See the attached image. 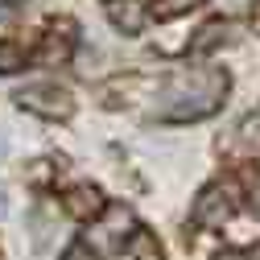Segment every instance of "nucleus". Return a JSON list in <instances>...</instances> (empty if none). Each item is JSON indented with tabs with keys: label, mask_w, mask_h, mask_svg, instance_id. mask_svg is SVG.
I'll return each instance as SVG.
<instances>
[{
	"label": "nucleus",
	"mask_w": 260,
	"mask_h": 260,
	"mask_svg": "<svg viewBox=\"0 0 260 260\" xmlns=\"http://www.w3.org/2000/svg\"><path fill=\"white\" fill-rule=\"evenodd\" d=\"M17 104L34 116H46V120H67L75 112V100L71 91L62 87H50V83H34V87H21L17 91Z\"/></svg>",
	"instance_id": "3"
},
{
	"label": "nucleus",
	"mask_w": 260,
	"mask_h": 260,
	"mask_svg": "<svg viewBox=\"0 0 260 260\" xmlns=\"http://www.w3.org/2000/svg\"><path fill=\"white\" fill-rule=\"evenodd\" d=\"M227 38H232V29H227L223 21H211V25H203V29H199V38H194V46H190V50H194V54H207V50H215V46H219V42H227Z\"/></svg>",
	"instance_id": "9"
},
{
	"label": "nucleus",
	"mask_w": 260,
	"mask_h": 260,
	"mask_svg": "<svg viewBox=\"0 0 260 260\" xmlns=\"http://www.w3.org/2000/svg\"><path fill=\"white\" fill-rule=\"evenodd\" d=\"M71 46H75V29H71V21L54 25L50 38H46V46H42V62H67V58H71Z\"/></svg>",
	"instance_id": "7"
},
{
	"label": "nucleus",
	"mask_w": 260,
	"mask_h": 260,
	"mask_svg": "<svg viewBox=\"0 0 260 260\" xmlns=\"http://www.w3.org/2000/svg\"><path fill=\"white\" fill-rule=\"evenodd\" d=\"M62 207H67L75 219H83V223H91V219H100L104 211H108V203H104V194L95 190V186H71L67 194H62Z\"/></svg>",
	"instance_id": "5"
},
{
	"label": "nucleus",
	"mask_w": 260,
	"mask_h": 260,
	"mask_svg": "<svg viewBox=\"0 0 260 260\" xmlns=\"http://www.w3.org/2000/svg\"><path fill=\"white\" fill-rule=\"evenodd\" d=\"M252 211L260 215V186H256V194H252Z\"/></svg>",
	"instance_id": "16"
},
{
	"label": "nucleus",
	"mask_w": 260,
	"mask_h": 260,
	"mask_svg": "<svg viewBox=\"0 0 260 260\" xmlns=\"http://www.w3.org/2000/svg\"><path fill=\"white\" fill-rule=\"evenodd\" d=\"M227 87H232V79H227V71H219V67L178 71V75L166 79V87H161V95H157V116L161 120H203V116H211L223 104Z\"/></svg>",
	"instance_id": "1"
},
{
	"label": "nucleus",
	"mask_w": 260,
	"mask_h": 260,
	"mask_svg": "<svg viewBox=\"0 0 260 260\" xmlns=\"http://www.w3.org/2000/svg\"><path fill=\"white\" fill-rule=\"evenodd\" d=\"M124 256H128V260H166V256H161L157 236L145 232V227H137V232H133V240L124 244Z\"/></svg>",
	"instance_id": "8"
},
{
	"label": "nucleus",
	"mask_w": 260,
	"mask_h": 260,
	"mask_svg": "<svg viewBox=\"0 0 260 260\" xmlns=\"http://www.w3.org/2000/svg\"><path fill=\"white\" fill-rule=\"evenodd\" d=\"M62 260H100V252H95L87 240H79V244H71L67 252H62Z\"/></svg>",
	"instance_id": "13"
},
{
	"label": "nucleus",
	"mask_w": 260,
	"mask_h": 260,
	"mask_svg": "<svg viewBox=\"0 0 260 260\" xmlns=\"http://www.w3.org/2000/svg\"><path fill=\"white\" fill-rule=\"evenodd\" d=\"M236 207H240V190H236V182H211L199 199H194V211H190V219H194V227H223L227 219L236 215Z\"/></svg>",
	"instance_id": "2"
},
{
	"label": "nucleus",
	"mask_w": 260,
	"mask_h": 260,
	"mask_svg": "<svg viewBox=\"0 0 260 260\" xmlns=\"http://www.w3.org/2000/svg\"><path fill=\"white\" fill-rule=\"evenodd\" d=\"M256 29H260V13H256Z\"/></svg>",
	"instance_id": "17"
},
{
	"label": "nucleus",
	"mask_w": 260,
	"mask_h": 260,
	"mask_svg": "<svg viewBox=\"0 0 260 260\" xmlns=\"http://www.w3.org/2000/svg\"><path fill=\"white\" fill-rule=\"evenodd\" d=\"M236 141H240V149L260 153V108H256L252 116H244V120H240V128H236Z\"/></svg>",
	"instance_id": "10"
},
{
	"label": "nucleus",
	"mask_w": 260,
	"mask_h": 260,
	"mask_svg": "<svg viewBox=\"0 0 260 260\" xmlns=\"http://www.w3.org/2000/svg\"><path fill=\"white\" fill-rule=\"evenodd\" d=\"M133 232H137V227H133V215H128V207H112V203H108L104 223L91 232V240L104 244V248H120V252H124V244L133 240Z\"/></svg>",
	"instance_id": "4"
},
{
	"label": "nucleus",
	"mask_w": 260,
	"mask_h": 260,
	"mask_svg": "<svg viewBox=\"0 0 260 260\" xmlns=\"http://www.w3.org/2000/svg\"><path fill=\"white\" fill-rule=\"evenodd\" d=\"M25 46H17V42H0V75H13V71H21L25 67Z\"/></svg>",
	"instance_id": "11"
},
{
	"label": "nucleus",
	"mask_w": 260,
	"mask_h": 260,
	"mask_svg": "<svg viewBox=\"0 0 260 260\" xmlns=\"http://www.w3.org/2000/svg\"><path fill=\"white\" fill-rule=\"evenodd\" d=\"M108 21L120 34H141L149 21V0H108Z\"/></svg>",
	"instance_id": "6"
},
{
	"label": "nucleus",
	"mask_w": 260,
	"mask_h": 260,
	"mask_svg": "<svg viewBox=\"0 0 260 260\" xmlns=\"http://www.w3.org/2000/svg\"><path fill=\"white\" fill-rule=\"evenodd\" d=\"M194 5H203V0H161V5H157V17H161V21H170V17H178V13L194 9Z\"/></svg>",
	"instance_id": "12"
},
{
	"label": "nucleus",
	"mask_w": 260,
	"mask_h": 260,
	"mask_svg": "<svg viewBox=\"0 0 260 260\" xmlns=\"http://www.w3.org/2000/svg\"><path fill=\"white\" fill-rule=\"evenodd\" d=\"M9 215V199H5V190H0V219Z\"/></svg>",
	"instance_id": "15"
},
{
	"label": "nucleus",
	"mask_w": 260,
	"mask_h": 260,
	"mask_svg": "<svg viewBox=\"0 0 260 260\" xmlns=\"http://www.w3.org/2000/svg\"><path fill=\"white\" fill-rule=\"evenodd\" d=\"M215 260H260V244H252V248H236V252H219Z\"/></svg>",
	"instance_id": "14"
},
{
	"label": "nucleus",
	"mask_w": 260,
	"mask_h": 260,
	"mask_svg": "<svg viewBox=\"0 0 260 260\" xmlns=\"http://www.w3.org/2000/svg\"><path fill=\"white\" fill-rule=\"evenodd\" d=\"M5 5H17V0H5Z\"/></svg>",
	"instance_id": "18"
}]
</instances>
